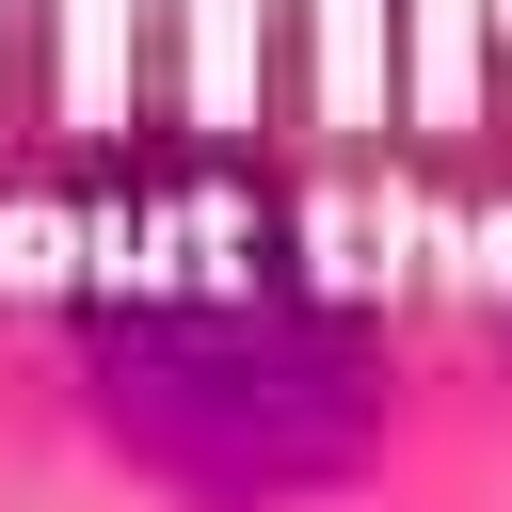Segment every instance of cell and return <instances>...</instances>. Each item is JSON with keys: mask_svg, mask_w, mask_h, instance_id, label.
Wrapping results in <instances>:
<instances>
[{"mask_svg": "<svg viewBox=\"0 0 512 512\" xmlns=\"http://www.w3.org/2000/svg\"><path fill=\"white\" fill-rule=\"evenodd\" d=\"M96 416L192 480V496H304L368 448L384 416V368L336 304L304 288H224V272H160V288H112L96 304Z\"/></svg>", "mask_w": 512, "mask_h": 512, "instance_id": "obj_1", "label": "cell"}]
</instances>
